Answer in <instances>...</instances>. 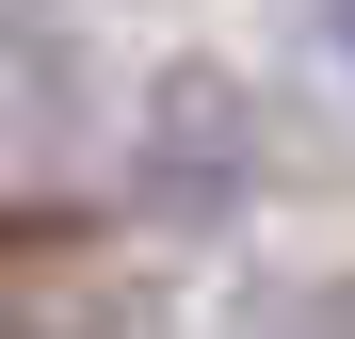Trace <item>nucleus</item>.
Listing matches in <instances>:
<instances>
[{
	"mask_svg": "<svg viewBox=\"0 0 355 339\" xmlns=\"http://www.w3.org/2000/svg\"><path fill=\"white\" fill-rule=\"evenodd\" d=\"M49 130H65V17L0 0V146H49Z\"/></svg>",
	"mask_w": 355,
	"mask_h": 339,
	"instance_id": "1",
	"label": "nucleus"
},
{
	"mask_svg": "<svg viewBox=\"0 0 355 339\" xmlns=\"http://www.w3.org/2000/svg\"><path fill=\"white\" fill-rule=\"evenodd\" d=\"M339 49H355V0H339Z\"/></svg>",
	"mask_w": 355,
	"mask_h": 339,
	"instance_id": "2",
	"label": "nucleus"
}]
</instances>
